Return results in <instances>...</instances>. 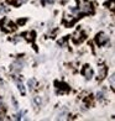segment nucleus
<instances>
[{
    "instance_id": "f257e3e1",
    "label": "nucleus",
    "mask_w": 115,
    "mask_h": 121,
    "mask_svg": "<svg viewBox=\"0 0 115 121\" xmlns=\"http://www.w3.org/2000/svg\"><path fill=\"white\" fill-rule=\"evenodd\" d=\"M78 3H79V10H78L79 15H88L93 13L92 3L87 1V0H78Z\"/></svg>"
},
{
    "instance_id": "f03ea898",
    "label": "nucleus",
    "mask_w": 115,
    "mask_h": 121,
    "mask_svg": "<svg viewBox=\"0 0 115 121\" xmlns=\"http://www.w3.org/2000/svg\"><path fill=\"white\" fill-rule=\"evenodd\" d=\"M0 26L3 27V31H5V32H10V31H14L15 30L14 24L9 19H3V21L0 22Z\"/></svg>"
},
{
    "instance_id": "7ed1b4c3",
    "label": "nucleus",
    "mask_w": 115,
    "mask_h": 121,
    "mask_svg": "<svg viewBox=\"0 0 115 121\" xmlns=\"http://www.w3.org/2000/svg\"><path fill=\"white\" fill-rule=\"evenodd\" d=\"M109 41V37L108 35H105L104 32H100V34H98L97 37H95V42L98 46H104L105 43Z\"/></svg>"
},
{
    "instance_id": "20e7f679",
    "label": "nucleus",
    "mask_w": 115,
    "mask_h": 121,
    "mask_svg": "<svg viewBox=\"0 0 115 121\" xmlns=\"http://www.w3.org/2000/svg\"><path fill=\"white\" fill-rule=\"evenodd\" d=\"M83 75L87 79H90L92 78V75H93V70H92V68L89 67V65H85V67L83 68Z\"/></svg>"
},
{
    "instance_id": "39448f33",
    "label": "nucleus",
    "mask_w": 115,
    "mask_h": 121,
    "mask_svg": "<svg viewBox=\"0 0 115 121\" xmlns=\"http://www.w3.org/2000/svg\"><path fill=\"white\" fill-rule=\"evenodd\" d=\"M16 83H18V88H19V90H20V93H21V94H22V95H25V89H24V84L22 83H21V82H16Z\"/></svg>"
},
{
    "instance_id": "423d86ee",
    "label": "nucleus",
    "mask_w": 115,
    "mask_h": 121,
    "mask_svg": "<svg viewBox=\"0 0 115 121\" xmlns=\"http://www.w3.org/2000/svg\"><path fill=\"white\" fill-rule=\"evenodd\" d=\"M100 74H99V78L100 79H103L104 78V77H105V73H106V68L105 67H104V65H102V67H100Z\"/></svg>"
},
{
    "instance_id": "0eeeda50",
    "label": "nucleus",
    "mask_w": 115,
    "mask_h": 121,
    "mask_svg": "<svg viewBox=\"0 0 115 121\" xmlns=\"http://www.w3.org/2000/svg\"><path fill=\"white\" fill-rule=\"evenodd\" d=\"M27 84H29V88H30L31 90H32V89H34V88H35L36 80H35V79H30V80H29V83H27Z\"/></svg>"
},
{
    "instance_id": "6e6552de",
    "label": "nucleus",
    "mask_w": 115,
    "mask_h": 121,
    "mask_svg": "<svg viewBox=\"0 0 115 121\" xmlns=\"http://www.w3.org/2000/svg\"><path fill=\"white\" fill-rule=\"evenodd\" d=\"M46 1H48V3H52V1H53V0H46Z\"/></svg>"
}]
</instances>
